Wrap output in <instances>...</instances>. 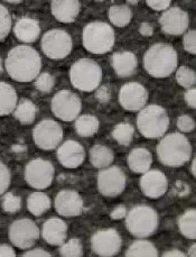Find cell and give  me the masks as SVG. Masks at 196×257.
<instances>
[{
	"mask_svg": "<svg viewBox=\"0 0 196 257\" xmlns=\"http://www.w3.org/2000/svg\"><path fill=\"white\" fill-rule=\"evenodd\" d=\"M6 71L13 80L31 82L41 72L42 59L38 52L28 45H19L9 51L5 61Z\"/></svg>",
	"mask_w": 196,
	"mask_h": 257,
	"instance_id": "6da1fadb",
	"label": "cell"
},
{
	"mask_svg": "<svg viewBox=\"0 0 196 257\" xmlns=\"http://www.w3.org/2000/svg\"><path fill=\"white\" fill-rule=\"evenodd\" d=\"M143 69L154 78H167L177 69V52L166 43H156L143 55Z\"/></svg>",
	"mask_w": 196,
	"mask_h": 257,
	"instance_id": "7a4b0ae2",
	"label": "cell"
},
{
	"mask_svg": "<svg viewBox=\"0 0 196 257\" xmlns=\"http://www.w3.org/2000/svg\"><path fill=\"white\" fill-rule=\"evenodd\" d=\"M157 156L161 164L178 168L187 163L192 156V146L180 133H173L162 137L157 146Z\"/></svg>",
	"mask_w": 196,
	"mask_h": 257,
	"instance_id": "3957f363",
	"label": "cell"
},
{
	"mask_svg": "<svg viewBox=\"0 0 196 257\" xmlns=\"http://www.w3.org/2000/svg\"><path fill=\"white\" fill-rule=\"evenodd\" d=\"M169 126V118L165 108L158 104H149L139 110L137 117V127L146 139H160L166 134Z\"/></svg>",
	"mask_w": 196,
	"mask_h": 257,
	"instance_id": "277c9868",
	"label": "cell"
},
{
	"mask_svg": "<svg viewBox=\"0 0 196 257\" xmlns=\"http://www.w3.org/2000/svg\"><path fill=\"white\" fill-rule=\"evenodd\" d=\"M70 80L72 85L80 91H94L102 81V69L93 60L80 59L71 66Z\"/></svg>",
	"mask_w": 196,
	"mask_h": 257,
	"instance_id": "5b68a950",
	"label": "cell"
},
{
	"mask_svg": "<svg viewBox=\"0 0 196 257\" xmlns=\"http://www.w3.org/2000/svg\"><path fill=\"white\" fill-rule=\"evenodd\" d=\"M82 43L90 53L106 54L114 45V31L107 23H90L83 28Z\"/></svg>",
	"mask_w": 196,
	"mask_h": 257,
	"instance_id": "8992f818",
	"label": "cell"
},
{
	"mask_svg": "<svg viewBox=\"0 0 196 257\" xmlns=\"http://www.w3.org/2000/svg\"><path fill=\"white\" fill-rule=\"evenodd\" d=\"M125 218L128 231L137 238L151 236L158 227V215L155 209L149 206L139 204L133 207Z\"/></svg>",
	"mask_w": 196,
	"mask_h": 257,
	"instance_id": "52a82bcc",
	"label": "cell"
},
{
	"mask_svg": "<svg viewBox=\"0 0 196 257\" xmlns=\"http://www.w3.org/2000/svg\"><path fill=\"white\" fill-rule=\"evenodd\" d=\"M73 47L71 36L63 30H52L42 37V50L49 59L62 60L70 55Z\"/></svg>",
	"mask_w": 196,
	"mask_h": 257,
	"instance_id": "ba28073f",
	"label": "cell"
},
{
	"mask_svg": "<svg viewBox=\"0 0 196 257\" xmlns=\"http://www.w3.org/2000/svg\"><path fill=\"white\" fill-rule=\"evenodd\" d=\"M40 229L32 219H18L14 221L8 230L12 244L19 249H30L40 238Z\"/></svg>",
	"mask_w": 196,
	"mask_h": 257,
	"instance_id": "9c48e42d",
	"label": "cell"
},
{
	"mask_svg": "<svg viewBox=\"0 0 196 257\" xmlns=\"http://www.w3.org/2000/svg\"><path fill=\"white\" fill-rule=\"evenodd\" d=\"M51 108L55 117L61 120L73 121L80 115L82 102L76 93L69 90H61L52 99Z\"/></svg>",
	"mask_w": 196,
	"mask_h": 257,
	"instance_id": "30bf717a",
	"label": "cell"
},
{
	"mask_svg": "<svg viewBox=\"0 0 196 257\" xmlns=\"http://www.w3.org/2000/svg\"><path fill=\"white\" fill-rule=\"evenodd\" d=\"M63 128L52 119L42 120L33 131V140L38 149L53 151L63 141Z\"/></svg>",
	"mask_w": 196,
	"mask_h": 257,
	"instance_id": "8fae6325",
	"label": "cell"
},
{
	"mask_svg": "<svg viewBox=\"0 0 196 257\" xmlns=\"http://www.w3.org/2000/svg\"><path fill=\"white\" fill-rule=\"evenodd\" d=\"M127 177L118 166H108L98 174V190L103 197L116 198L125 191Z\"/></svg>",
	"mask_w": 196,
	"mask_h": 257,
	"instance_id": "7c38bea8",
	"label": "cell"
},
{
	"mask_svg": "<svg viewBox=\"0 0 196 257\" xmlns=\"http://www.w3.org/2000/svg\"><path fill=\"white\" fill-rule=\"evenodd\" d=\"M54 179V166L44 159L32 160L25 168V180L27 184L36 190H44L51 187Z\"/></svg>",
	"mask_w": 196,
	"mask_h": 257,
	"instance_id": "4fadbf2b",
	"label": "cell"
},
{
	"mask_svg": "<svg viewBox=\"0 0 196 257\" xmlns=\"http://www.w3.org/2000/svg\"><path fill=\"white\" fill-rule=\"evenodd\" d=\"M122 240L116 229L109 228L95 232L91 238V247L95 254L102 257L116 256L121 249Z\"/></svg>",
	"mask_w": 196,
	"mask_h": 257,
	"instance_id": "5bb4252c",
	"label": "cell"
},
{
	"mask_svg": "<svg viewBox=\"0 0 196 257\" xmlns=\"http://www.w3.org/2000/svg\"><path fill=\"white\" fill-rule=\"evenodd\" d=\"M148 101V91L142 84L130 82L122 85L119 92V102L127 111H139Z\"/></svg>",
	"mask_w": 196,
	"mask_h": 257,
	"instance_id": "9a60e30c",
	"label": "cell"
},
{
	"mask_svg": "<svg viewBox=\"0 0 196 257\" xmlns=\"http://www.w3.org/2000/svg\"><path fill=\"white\" fill-rule=\"evenodd\" d=\"M159 24L165 34L181 35L187 31L189 25L188 14L178 7L167 8L159 18Z\"/></svg>",
	"mask_w": 196,
	"mask_h": 257,
	"instance_id": "2e32d148",
	"label": "cell"
},
{
	"mask_svg": "<svg viewBox=\"0 0 196 257\" xmlns=\"http://www.w3.org/2000/svg\"><path fill=\"white\" fill-rule=\"evenodd\" d=\"M83 199L73 190H62L55 198L54 207L62 217H78L83 211Z\"/></svg>",
	"mask_w": 196,
	"mask_h": 257,
	"instance_id": "e0dca14e",
	"label": "cell"
},
{
	"mask_svg": "<svg viewBox=\"0 0 196 257\" xmlns=\"http://www.w3.org/2000/svg\"><path fill=\"white\" fill-rule=\"evenodd\" d=\"M140 189L147 198L158 199L164 196L168 189V180L159 170H148L142 173Z\"/></svg>",
	"mask_w": 196,
	"mask_h": 257,
	"instance_id": "ac0fdd59",
	"label": "cell"
},
{
	"mask_svg": "<svg viewBox=\"0 0 196 257\" xmlns=\"http://www.w3.org/2000/svg\"><path fill=\"white\" fill-rule=\"evenodd\" d=\"M57 160L66 169H78L85 160L84 147L76 141H66L57 150Z\"/></svg>",
	"mask_w": 196,
	"mask_h": 257,
	"instance_id": "d6986e66",
	"label": "cell"
},
{
	"mask_svg": "<svg viewBox=\"0 0 196 257\" xmlns=\"http://www.w3.org/2000/svg\"><path fill=\"white\" fill-rule=\"evenodd\" d=\"M42 237L51 246H61L68 237V225L61 218H51L43 225Z\"/></svg>",
	"mask_w": 196,
	"mask_h": 257,
	"instance_id": "ffe728a7",
	"label": "cell"
},
{
	"mask_svg": "<svg viewBox=\"0 0 196 257\" xmlns=\"http://www.w3.org/2000/svg\"><path fill=\"white\" fill-rule=\"evenodd\" d=\"M52 15L61 23H73L80 13L79 0H52Z\"/></svg>",
	"mask_w": 196,
	"mask_h": 257,
	"instance_id": "44dd1931",
	"label": "cell"
},
{
	"mask_svg": "<svg viewBox=\"0 0 196 257\" xmlns=\"http://www.w3.org/2000/svg\"><path fill=\"white\" fill-rule=\"evenodd\" d=\"M111 64L118 77L127 78L137 70L138 60L132 52H117L112 55Z\"/></svg>",
	"mask_w": 196,
	"mask_h": 257,
	"instance_id": "7402d4cb",
	"label": "cell"
},
{
	"mask_svg": "<svg viewBox=\"0 0 196 257\" xmlns=\"http://www.w3.org/2000/svg\"><path fill=\"white\" fill-rule=\"evenodd\" d=\"M14 34L23 43H34L41 35V26L37 21L30 17H23L18 20L15 27H14Z\"/></svg>",
	"mask_w": 196,
	"mask_h": 257,
	"instance_id": "603a6c76",
	"label": "cell"
},
{
	"mask_svg": "<svg viewBox=\"0 0 196 257\" xmlns=\"http://www.w3.org/2000/svg\"><path fill=\"white\" fill-rule=\"evenodd\" d=\"M152 163V156L150 152L143 149V147H137L133 149L128 156V165L133 173L142 174L150 170Z\"/></svg>",
	"mask_w": 196,
	"mask_h": 257,
	"instance_id": "cb8c5ba5",
	"label": "cell"
},
{
	"mask_svg": "<svg viewBox=\"0 0 196 257\" xmlns=\"http://www.w3.org/2000/svg\"><path fill=\"white\" fill-rule=\"evenodd\" d=\"M18 102L16 90L11 84L0 82V116H7L15 110Z\"/></svg>",
	"mask_w": 196,
	"mask_h": 257,
	"instance_id": "d4e9b609",
	"label": "cell"
},
{
	"mask_svg": "<svg viewBox=\"0 0 196 257\" xmlns=\"http://www.w3.org/2000/svg\"><path fill=\"white\" fill-rule=\"evenodd\" d=\"M114 159L111 149L104 145H94L90 150V162L95 169L102 170L112 164Z\"/></svg>",
	"mask_w": 196,
	"mask_h": 257,
	"instance_id": "484cf974",
	"label": "cell"
},
{
	"mask_svg": "<svg viewBox=\"0 0 196 257\" xmlns=\"http://www.w3.org/2000/svg\"><path fill=\"white\" fill-rule=\"evenodd\" d=\"M13 112L19 122L24 123V125H31L35 121L38 108L31 100L23 99L19 101V103L17 102L15 110Z\"/></svg>",
	"mask_w": 196,
	"mask_h": 257,
	"instance_id": "4316f807",
	"label": "cell"
},
{
	"mask_svg": "<svg viewBox=\"0 0 196 257\" xmlns=\"http://www.w3.org/2000/svg\"><path fill=\"white\" fill-rule=\"evenodd\" d=\"M51 199L42 191L33 192L27 199V209L33 216L40 217L50 210Z\"/></svg>",
	"mask_w": 196,
	"mask_h": 257,
	"instance_id": "83f0119b",
	"label": "cell"
},
{
	"mask_svg": "<svg viewBox=\"0 0 196 257\" xmlns=\"http://www.w3.org/2000/svg\"><path fill=\"white\" fill-rule=\"evenodd\" d=\"M99 119L92 115H82L75 119V131L80 136L91 137L99 131Z\"/></svg>",
	"mask_w": 196,
	"mask_h": 257,
	"instance_id": "f1b7e54d",
	"label": "cell"
},
{
	"mask_svg": "<svg viewBox=\"0 0 196 257\" xmlns=\"http://www.w3.org/2000/svg\"><path fill=\"white\" fill-rule=\"evenodd\" d=\"M127 257H157L158 256V250L152 244L151 241L145 240V238H141L139 240L133 241L129 247L127 253Z\"/></svg>",
	"mask_w": 196,
	"mask_h": 257,
	"instance_id": "f546056e",
	"label": "cell"
},
{
	"mask_svg": "<svg viewBox=\"0 0 196 257\" xmlns=\"http://www.w3.org/2000/svg\"><path fill=\"white\" fill-rule=\"evenodd\" d=\"M109 20L114 26L125 27L131 22L132 13L126 5H114L109 9Z\"/></svg>",
	"mask_w": 196,
	"mask_h": 257,
	"instance_id": "4dcf8cb0",
	"label": "cell"
},
{
	"mask_svg": "<svg viewBox=\"0 0 196 257\" xmlns=\"http://www.w3.org/2000/svg\"><path fill=\"white\" fill-rule=\"evenodd\" d=\"M178 228L180 234L187 239L196 238V210L189 209L185 211L178 219Z\"/></svg>",
	"mask_w": 196,
	"mask_h": 257,
	"instance_id": "1f68e13d",
	"label": "cell"
},
{
	"mask_svg": "<svg viewBox=\"0 0 196 257\" xmlns=\"http://www.w3.org/2000/svg\"><path fill=\"white\" fill-rule=\"evenodd\" d=\"M133 134H135V128L130 123L127 122L118 123V125L114 126L112 131V137L114 141L118 142L122 146L130 145L133 139Z\"/></svg>",
	"mask_w": 196,
	"mask_h": 257,
	"instance_id": "d6a6232c",
	"label": "cell"
},
{
	"mask_svg": "<svg viewBox=\"0 0 196 257\" xmlns=\"http://www.w3.org/2000/svg\"><path fill=\"white\" fill-rule=\"evenodd\" d=\"M60 255L63 257H81L83 256V247L81 241L76 238H72L69 241H64L60 247Z\"/></svg>",
	"mask_w": 196,
	"mask_h": 257,
	"instance_id": "836d02e7",
	"label": "cell"
},
{
	"mask_svg": "<svg viewBox=\"0 0 196 257\" xmlns=\"http://www.w3.org/2000/svg\"><path fill=\"white\" fill-rule=\"evenodd\" d=\"M176 81L177 83L185 89L193 88L196 83V74L192 69L187 66H180L176 71Z\"/></svg>",
	"mask_w": 196,
	"mask_h": 257,
	"instance_id": "e575fe53",
	"label": "cell"
},
{
	"mask_svg": "<svg viewBox=\"0 0 196 257\" xmlns=\"http://www.w3.org/2000/svg\"><path fill=\"white\" fill-rule=\"evenodd\" d=\"M55 85V79L53 75L49 72L40 73L35 79V87L41 92L49 93Z\"/></svg>",
	"mask_w": 196,
	"mask_h": 257,
	"instance_id": "d590c367",
	"label": "cell"
},
{
	"mask_svg": "<svg viewBox=\"0 0 196 257\" xmlns=\"http://www.w3.org/2000/svg\"><path fill=\"white\" fill-rule=\"evenodd\" d=\"M3 209L8 213H15L22 208V199L13 192H7L3 198Z\"/></svg>",
	"mask_w": 196,
	"mask_h": 257,
	"instance_id": "8d00e7d4",
	"label": "cell"
},
{
	"mask_svg": "<svg viewBox=\"0 0 196 257\" xmlns=\"http://www.w3.org/2000/svg\"><path fill=\"white\" fill-rule=\"evenodd\" d=\"M12 30V16L7 8L0 5V42L8 36Z\"/></svg>",
	"mask_w": 196,
	"mask_h": 257,
	"instance_id": "74e56055",
	"label": "cell"
},
{
	"mask_svg": "<svg viewBox=\"0 0 196 257\" xmlns=\"http://www.w3.org/2000/svg\"><path fill=\"white\" fill-rule=\"evenodd\" d=\"M11 182H12L11 171H9L6 164L0 161V196L4 193H6L9 185H11Z\"/></svg>",
	"mask_w": 196,
	"mask_h": 257,
	"instance_id": "f35d334b",
	"label": "cell"
},
{
	"mask_svg": "<svg viewBox=\"0 0 196 257\" xmlns=\"http://www.w3.org/2000/svg\"><path fill=\"white\" fill-rule=\"evenodd\" d=\"M183 45L185 51L189 54H196V32L188 31L183 37Z\"/></svg>",
	"mask_w": 196,
	"mask_h": 257,
	"instance_id": "ab89813d",
	"label": "cell"
},
{
	"mask_svg": "<svg viewBox=\"0 0 196 257\" xmlns=\"http://www.w3.org/2000/svg\"><path fill=\"white\" fill-rule=\"evenodd\" d=\"M177 127L181 133H190L194 131L195 121L194 119L188 115H181L177 119Z\"/></svg>",
	"mask_w": 196,
	"mask_h": 257,
	"instance_id": "60d3db41",
	"label": "cell"
},
{
	"mask_svg": "<svg viewBox=\"0 0 196 257\" xmlns=\"http://www.w3.org/2000/svg\"><path fill=\"white\" fill-rule=\"evenodd\" d=\"M146 3L154 11L162 12L166 11L167 8H169L171 0H146Z\"/></svg>",
	"mask_w": 196,
	"mask_h": 257,
	"instance_id": "b9f144b4",
	"label": "cell"
},
{
	"mask_svg": "<svg viewBox=\"0 0 196 257\" xmlns=\"http://www.w3.org/2000/svg\"><path fill=\"white\" fill-rule=\"evenodd\" d=\"M97 91H95V98H97L101 103L108 102L110 98H111V92H110V89L106 85H102V87H98Z\"/></svg>",
	"mask_w": 196,
	"mask_h": 257,
	"instance_id": "7bdbcfd3",
	"label": "cell"
},
{
	"mask_svg": "<svg viewBox=\"0 0 196 257\" xmlns=\"http://www.w3.org/2000/svg\"><path fill=\"white\" fill-rule=\"evenodd\" d=\"M184 99L187 106L192 109L196 108V89L195 88H189L187 91L184 94Z\"/></svg>",
	"mask_w": 196,
	"mask_h": 257,
	"instance_id": "ee69618b",
	"label": "cell"
},
{
	"mask_svg": "<svg viewBox=\"0 0 196 257\" xmlns=\"http://www.w3.org/2000/svg\"><path fill=\"white\" fill-rule=\"evenodd\" d=\"M127 215V209L123 206H117L113 209L110 213V217H111L112 220H120V219H123Z\"/></svg>",
	"mask_w": 196,
	"mask_h": 257,
	"instance_id": "f6af8a7d",
	"label": "cell"
},
{
	"mask_svg": "<svg viewBox=\"0 0 196 257\" xmlns=\"http://www.w3.org/2000/svg\"><path fill=\"white\" fill-rule=\"evenodd\" d=\"M51 253L42 249V248H35V249H31L27 250L25 254H23V257H51Z\"/></svg>",
	"mask_w": 196,
	"mask_h": 257,
	"instance_id": "bcb514c9",
	"label": "cell"
},
{
	"mask_svg": "<svg viewBox=\"0 0 196 257\" xmlns=\"http://www.w3.org/2000/svg\"><path fill=\"white\" fill-rule=\"evenodd\" d=\"M16 251L8 245H0V257H15Z\"/></svg>",
	"mask_w": 196,
	"mask_h": 257,
	"instance_id": "7dc6e473",
	"label": "cell"
},
{
	"mask_svg": "<svg viewBox=\"0 0 196 257\" xmlns=\"http://www.w3.org/2000/svg\"><path fill=\"white\" fill-rule=\"evenodd\" d=\"M139 33L145 37H150L154 34V28L149 23H142L139 27Z\"/></svg>",
	"mask_w": 196,
	"mask_h": 257,
	"instance_id": "c3c4849f",
	"label": "cell"
},
{
	"mask_svg": "<svg viewBox=\"0 0 196 257\" xmlns=\"http://www.w3.org/2000/svg\"><path fill=\"white\" fill-rule=\"evenodd\" d=\"M162 256H164V257H185L186 254H184L181 250L173 249V250L166 251V253L162 254Z\"/></svg>",
	"mask_w": 196,
	"mask_h": 257,
	"instance_id": "681fc988",
	"label": "cell"
},
{
	"mask_svg": "<svg viewBox=\"0 0 196 257\" xmlns=\"http://www.w3.org/2000/svg\"><path fill=\"white\" fill-rule=\"evenodd\" d=\"M187 256H190V257H195L196 256V245L193 244L192 246L189 247L188 248V254Z\"/></svg>",
	"mask_w": 196,
	"mask_h": 257,
	"instance_id": "f907efd6",
	"label": "cell"
},
{
	"mask_svg": "<svg viewBox=\"0 0 196 257\" xmlns=\"http://www.w3.org/2000/svg\"><path fill=\"white\" fill-rule=\"evenodd\" d=\"M195 166H196V160L193 159L192 166H190V172H192V175H193L194 178L196 177V169H195Z\"/></svg>",
	"mask_w": 196,
	"mask_h": 257,
	"instance_id": "816d5d0a",
	"label": "cell"
},
{
	"mask_svg": "<svg viewBox=\"0 0 196 257\" xmlns=\"http://www.w3.org/2000/svg\"><path fill=\"white\" fill-rule=\"evenodd\" d=\"M6 2L11 3V4H19V3H22L23 0H6Z\"/></svg>",
	"mask_w": 196,
	"mask_h": 257,
	"instance_id": "f5cc1de1",
	"label": "cell"
},
{
	"mask_svg": "<svg viewBox=\"0 0 196 257\" xmlns=\"http://www.w3.org/2000/svg\"><path fill=\"white\" fill-rule=\"evenodd\" d=\"M129 4H132V5H136L138 3V0H127Z\"/></svg>",
	"mask_w": 196,
	"mask_h": 257,
	"instance_id": "db71d44e",
	"label": "cell"
},
{
	"mask_svg": "<svg viewBox=\"0 0 196 257\" xmlns=\"http://www.w3.org/2000/svg\"><path fill=\"white\" fill-rule=\"evenodd\" d=\"M3 72V63H2V59H0V75H2Z\"/></svg>",
	"mask_w": 196,
	"mask_h": 257,
	"instance_id": "11a10c76",
	"label": "cell"
},
{
	"mask_svg": "<svg viewBox=\"0 0 196 257\" xmlns=\"http://www.w3.org/2000/svg\"><path fill=\"white\" fill-rule=\"evenodd\" d=\"M98 2H102V0H98Z\"/></svg>",
	"mask_w": 196,
	"mask_h": 257,
	"instance_id": "9f6ffc18",
	"label": "cell"
}]
</instances>
